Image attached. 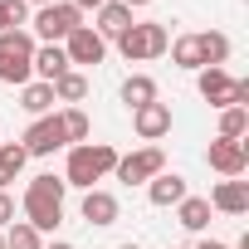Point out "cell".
I'll return each instance as SVG.
<instances>
[{
    "mask_svg": "<svg viewBox=\"0 0 249 249\" xmlns=\"http://www.w3.org/2000/svg\"><path fill=\"white\" fill-rule=\"evenodd\" d=\"M64 176H54V171H44V176H35L30 186H25V225H35L39 234H49V230H59L64 225Z\"/></svg>",
    "mask_w": 249,
    "mask_h": 249,
    "instance_id": "obj_1",
    "label": "cell"
},
{
    "mask_svg": "<svg viewBox=\"0 0 249 249\" xmlns=\"http://www.w3.org/2000/svg\"><path fill=\"white\" fill-rule=\"evenodd\" d=\"M112 166H117V147H107V142H78V147L69 152V166H64V186L93 191V181H103Z\"/></svg>",
    "mask_w": 249,
    "mask_h": 249,
    "instance_id": "obj_2",
    "label": "cell"
},
{
    "mask_svg": "<svg viewBox=\"0 0 249 249\" xmlns=\"http://www.w3.org/2000/svg\"><path fill=\"white\" fill-rule=\"evenodd\" d=\"M171 49V30L161 20H142L132 25L127 35H117V54L127 59V64H147V59H161Z\"/></svg>",
    "mask_w": 249,
    "mask_h": 249,
    "instance_id": "obj_3",
    "label": "cell"
},
{
    "mask_svg": "<svg viewBox=\"0 0 249 249\" xmlns=\"http://www.w3.org/2000/svg\"><path fill=\"white\" fill-rule=\"evenodd\" d=\"M35 35L25 30H10V35H0V83H30L35 78Z\"/></svg>",
    "mask_w": 249,
    "mask_h": 249,
    "instance_id": "obj_4",
    "label": "cell"
},
{
    "mask_svg": "<svg viewBox=\"0 0 249 249\" xmlns=\"http://www.w3.org/2000/svg\"><path fill=\"white\" fill-rule=\"evenodd\" d=\"M78 25H83V10L73 5V0H54V5H39V15H35V35H39L44 44H64Z\"/></svg>",
    "mask_w": 249,
    "mask_h": 249,
    "instance_id": "obj_5",
    "label": "cell"
},
{
    "mask_svg": "<svg viewBox=\"0 0 249 249\" xmlns=\"http://www.w3.org/2000/svg\"><path fill=\"white\" fill-rule=\"evenodd\" d=\"M157 171H166L161 147H137V152H127V157H117V166H112V176H117L122 186H142V181H152Z\"/></svg>",
    "mask_w": 249,
    "mask_h": 249,
    "instance_id": "obj_6",
    "label": "cell"
},
{
    "mask_svg": "<svg viewBox=\"0 0 249 249\" xmlns=\"http://www.w3.org/2000/svg\"><path fill=\"white\" fill-rule=\"evenodd\" d=\"M205 161H210V171H220L225 181H239V176H244V166H249V142L215 137V142H210V152H205Z\"/></svg>",
    "mask_w": 249,
    "mask_h": 249,
    "instance_id": "obj_7",
    "label": "cell"
},
{
    "mask_svg": "<svg viewBox=\"0 0 249 249\" xmlns=\"http://www.w3.org/2000/svg\"><path fill=\"white\" fill-rule=\"evenodd\" d=\"M20 147H25L30 157H54L59 147H69V142H64V127H59V117H54V112H44V117H35Z\"/></svg>",
    "mask_w": 249,
    "mask_h": 249,
    "instance_id": "obj_8",
    "label": "cell"
},
{
    "mask_svg": "<svg viewBox=\"0 0 249 249\" xmlns=\"http://www.w3.org/2000/svg\"><path fill=\"white\" fill-rule=\"evenodd\" d=\"M64 54H69V69H73V64H103V59H107V39H103L93 25H78V30L64 39Z\"/></svg>",
    "mask_w": 249,
    "mask_h": 249,
    "instance_id": "obj_9",
    "label": "cell"
},
{
    "mask_svg": "<svg viewBox=\"0 0 249 249\" xmlns=\"http://www.w3.org/2000/svg\"><path fill=\"white\" fill-rule=\"evenodd\" d=\"M78 215H83L88 225H98V230H103V225H117L122 205H117V196H112V191H98V186H93V191H83V200H78Z\"/></svg>",
    "mask_w": 249,
    "mask_h": 249,
    "instance_id": "obj_10",
    "label": "cell"
},
{
    "mask_svg": "<svg viewBox=\"0 0 249 249\" xmlns=\"http://www.w3.org/2000/svg\"><path fill=\"white\" fill-rule=\"evenodd\" d=\"M132 127H137L142 142H161V137L171 132V103H147V107H137V112H132Z\"/></svg>",
    "mask_w": 249,
    "mask_h": 249,
    "instance_id": "obj_11",
    "label": "cell"
},
{
    "mask_svg": "<svg viewBox=\"0 0 249 249\" xmlns=\"http://www.w3.org/2000/svg\"><path fill=\"white\" fill-rule=\"evenodd\" d=\"M35 78L39 83H54L59 73H69V54H64V44H35Z\"/></svg>",
    "mask_w": 249,
    "mask_h": 249,
    "instance_id": "obj_12",
    "label": "cell"
},
{
    "mask_svg": "<svg viewBox=\"0 0 249 249\" xmlns=\"http://www.w3.org/2000/svg\"><path fill=\"white\" fill-rule=\"evenodd\" d=\"M196 88H200V98H205L210 107H230V93H234V78H230L225 69H200Z\"/></svg>",
    "mask_w": 249,
    "mask_h": 249,
    "instance_id": "obj_13",
    "label": "cell"
},
{
    "mask_svg": "<svg viewBox=\"0 0 249 249\" xmlns=\"http://www.w3.org/2000/svg\"><path fill=\"white\" fill-rule=\"evenodd\" d=\"M147 196H152V205H181L191 191H186V176H176V171H157V176L147 181Z\"/></svg>",
    "mask_w": 249,
    "mask_h": 249,
    "instance_id": "obj_14",
    "label": "cell"
},
{
    "mask_svg": "<svg viewBox=\"0 0 249 249\" xmlns=\"http://www.w3.org/2000/svg\"><path fill=\"white\" fill-rule=\"evenodd\" d=\"M132 25H137L132 10L122 5V0H107V5H98V25H93V30H98L103 39H117V35H127Z\"/></svg>",
    "mask_w": 249,
    "mask_h": 249,
    "instance_id": "obj_15",
    "label": "cell"
},
{
    "mask_svg": "<svg viewBox=\"0 0 249 249\" xmlns=\"http://www.w3.org/2000/svg\"><path fill=\"white\" fill-rule=\"evenodd\" d=\"M210 210L244 215V210H249V186H244V181H220V186L210 191Z\"/></svg>",
    "mask_w": 249,
    "mask_h": 249,
    "instance_id": "obj_16",
    "label": "cell"
},
{
    "mask_svg": "<svg viewBox=\"0 0 249 249\" xmlns=\"http://www.w3.org/2000/svg\"><path fill=\"white\" fill-rule=\"evenodd\" d=\"M54 103H59V98H54V88H49V83H39V78H30V83L20 88V107H25V112H35V117H44Z\"/></svg>",
    "mask_w": 249,
    "mask_h": 249,
    "instance_id": "obj_17",
    "label": "cell"
},
{
    "mask_svg": "<svg viewBox=\"0 0 249 249\" xmlns=\"http://www.w3.org/2000/svg\"><path fill=\"white\" fill-rule=\"evenodd\" d=\"M122 103H127L132 112H137V107H147V103H157V78H147V73H132L127 83H122Z\"/></svg>",
    "mask_w": 249,
    "mask_h": 249,
    "instance_id": "obj_18",
    "label": "cell"
},
{
    "mask_svg": "<svg viewBox=\"0 0 249 249\" xmlns=\"http://www.w3.org/2000/svg\"><path fill=\"white\" fill-rule=\"evenodd\" d=\"M25 161H30V152H25L20 142H0V191L25 171Z\"/></svg>",
    "mask_w": 249,
    "mask_h": 249,
    "instance_id": "obj_19",
    "label": "cell"
},
{
    "mask_svg": "<svg viewBox=\"0 0 249 249\" xmlns=\"http://www.w3.org/2000/svg\"><path fill=\"white\" fill-rule=\"evenodd\" d=\"M196 39H200V64H205V69H225V59H230V39H225L220 30L196 35Z\"/></svg>",
    "mask_w": 249,
    "mask_h": 249,
    "instance_id": "obj_20",
    "label": "cell"
},
{
    "mask_svg": "<svg viewBox=\"0 0 249 249\" xmlns=\"http://www.w3.org/2000/svg\"><path fill=\"white\" fill-rule=\"evenodd\" d=\"M49 88H54V98H59V103H83V98H88V78H83L78 69L59 73V78H54Z\"/></svg>",
    "mask_w": 249,
    "mask_h": 249,
    "instance_id": "obj_21",
    "label": "cell"
},
{
    "mask_svg": "<svg viewBox=\"0 0 249 249\" xmlns=\"http://www.w3.org/2000/svg\"><path fill=\"white\" fill-rule=\"evenodd\" d=\"M171 64H176V69H196V73H200V69H205V64H200V39H196V35L171 39Z\"/></svg>",
    "mask_w": 249,
    "mask_h": 249,
    "instance_id": "obj_22",
    "label": "cell"
},
{
    "mask_svg": "<svg viewBox=\"0 0 249 249\" xmlns=\"http://www.w3.org/2000/svg\"><path fill=\"white\" fill-rule=\"evenodd\" d=\"M176 215H181L186 230H205V225H210V200H205V196H186V200L176 205Z\"/></svg>",
    "mask_w": 249,
    "mask_h": 249,
    "instance_id": "obj_23",
    "label": "cell"
},
{
    "mask_svg": "<svg viewBox=\"0 0 249 249\" xmlns=\"http://www.w3.org/2000/svg\"><path fill=\"white\" fill-rule=\"evenodd\" d=\"M244 132H249V107H220V137L244 142Z\"/></svg>",
    "mask_w": 249,
    "mask_h": 249,
    "instance_id": "obj_24",
    "label": "cell"
},
{
    "mask_svg": "<svg viewBox=\"0 0 249 249\" xmlns=\"http://www.w3.org/2000/svg\"><path fill=\"white\" fill-rule=\"evenodd\" d=\"M59 127H64V142L69 147H78V142H88V112H78V107H69V112H59Z\"/></svg>",
    "mask_w": 249,
    "mask_h": 249,
    "instance_id": "obj_25",
    "label": "cell"
},
{
    "mask_svg": "<svg viewBox=\"0 0 249 249\" xmlns=\"http://www.w3.org/2000/svg\"><path fill=\"white\" fill-rule=\"evenodd\" d=\"M5 249H44V239H39L35 225L15 220V225H5Z\"/></svg>",
    "mask_w": 249,
    "mask_h": 249,
    "instance_id": "obj_26",
    "label": "cell"
},
{
    "mask_svg": "<svg viewBox=\"0 0 249 249\" xmlns=\"http://www.w3.org/2000/svg\"><path fill=\"white\" fill-rule=\"evenodd\" d=\"M25 20H30V5H25V0H0V35L20 30Z\"/></svg>",
    "mask_w": 249,
    "mask_h": 249,
    "instance_id": "obj_27",
    "label": "cell"
},
{
    "mask_svg": "<svg viewBox=\"0 0 249 249\" xmlns=\"http://www.w3.org/2000/svg\"><path fill=\"white\" fill-rule=\"evenodd\" d=\"M5 225H15V200L0 191V230H5Z\"/></svg>",
    "mask_w": 249,
    "mask_h": 249,
    "instance_id": "obj_28",
    "label": "cell"
},
{
    "mask_svg": "<svg viewBox=\"0 0 249 249\" xmlns=\"http://www.w3.org/2000/svg\"><path fill=\"white\" fill-rule=\"evenodd\" d=\"M78 10H98V5H107V0H73Z\"/></svg>",
    "mask_w": 249,
    "mask_h": 249,
    "instance_id": "obj_29",
    "label": "cell"
},
{
    "mask_svg": "<svg viewBox=\"0 0 249 249\" xmlns=\"http://www.w3.org/2000/svg\"><path fill=\"white\" fill-rule=\"evenodd\" d=\"M196 249H230V244H220V239H200Z\"/></svg>",
    "mask_w": 249,
    "mask_h": 249,
    "instance_id": "obj_30",
    "label": "cell"
},
{
    "mask_svg": "<svg viewBox=\"0 0 249 249\" xmlns=\"http://www.w3.org/2000/svg\"><path fill=\"white\" fill-rule=\"evenodd\" d=\"M122 5H127V10H142V5H152V0H122Z\"/></svg>",
    "mask_w": 249,
    "mask_h": 249,
    "instance_id": "obj_31",
    "label": "cell"
},
{
    "mask_svg": "<svg viewBox=\"0 0 249 249\" xmlns=\"http://www.w3.org/2000/svg\"><path fill=\"white\" fill-rule=\"evenodd\" d=\"M49 249H73V244H64V239H54V244H49Z\"/></svg>",
    "mask_w": 249,
    "mask_h": 249,
    "instance_id": "obj_32",
    "label": "cell"
},
{
    "mask_svg": "<svg viewBox=\"0 0 249 249\" xmlns=\"http://www.w3.org/2000/svg\"><path fill=\"white\" fill-rule=\"evenodd\" d=\"M25 5H54V0H25Z\"/></svg>",
    "mask_w": 249,
    "mask_h": 249,
    "instance_id": "obj_33",
    "label": "cell"
},
{
    "mask_svg": "<svg viewBox=\"0 0 249 249\" xmlns=\"http://www.w3.org/2000/svg\"><path fill=\"white\" fill-rule=\"evenodd\" d=\"M117 249H142V244H117Z\"/></svg>",
    "mask_w": 249,
    "mask_h": 249,
    "instance_id": "obj_34",
    "label": "cell"
},
{
    "mask_svg": "<svg viewBox=\"0 0 249 249\" xmlns=\"http://www.w3.org/2000/svg\"><path fill=\"white\" fill-rule=\"evenodd\" d=\"M0 249H5V230H0Z\"/></svg>",
    "mask_w": 249,
    "mask_h": 249,
    "instance_id": "obj_35",
    "label": "cell"
}]
</instances>
